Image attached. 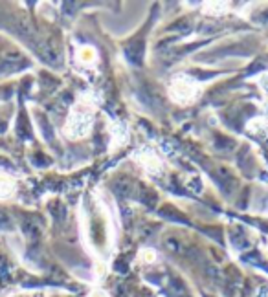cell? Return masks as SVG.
Masks as SVG:
<instances>
[{
    "mask_svg": "<svg viewBox=\"0 0 268 297\" xmlns=\"http://www.w3.org/2000/svg\"><path fill=\"white\" fill-rule=\"evenodd\" d=\"M11 183L8 182L6 178H0V198H4V197H8L9 193H11Z\"/></svg>",
    "mask_w": 268,
    "mask_h": 297,
    "instance_id": "6da1fadb",
    "label": "cell"
}]
</instances>
